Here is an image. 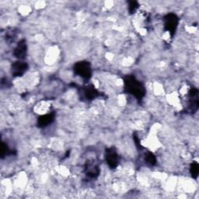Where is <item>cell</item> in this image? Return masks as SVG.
<instances>
[{"label":"cell","instance_id":"obj_1","mask_svg":"<svg viewBox=\"0 0 199 199\" xmlns=\"http://www.w3.org/2000/svg\"><path fill=\"white\" fill-rule=\"evenodd\" d=\"M51 103L48 100H41L37 103L35 106H34V111L37 114H40V115H45L48 114L49 112L50 109H51Z\"/></svg>","mask_w":199,"mask_h":199},{"label":"cell","instance_id":"obj_2","mask_svg":"<svg viewBox=\"0 0 199 199\" xmlns=\"http://www.w3.org/2000/svg\"><path fill=\"white\" fill-rule=\"evenodd\" d=\"M77 68L78 71H79V73L80 74V76H88L87 74H89V72H90V68H89L87 64H83V63H81L80 65H79V66H78Z\"/></svg>","mask_w":199,"mask_h":199},{"label":"cell","instance_id":"obj_3","mask_svg":"<svg viewBox=\"0 0 199 199\" xmlns=\"http://www.w3.org/2000/svg\"><path fill=\"white\" fill-rule=\"evenodd\" d=\"M26 68V64H24V63H17V64L15 65V67L13 68V71H14L17 75H18L21 73H23V72H25V69L24 68Z\"/></svg>","mask_w":199,"mask_h":199},{"label":"cell","instance_id":"obj_4","mask_svg":"<svg viewBox=\"0 0 199 199\" xmlns=\"http://www.w3.org/2000/svg\"><path fill=\"white\" fill-rule=\"evenodd\" d=\"M30 9L29 6H23L20 9V12H21V13L24 15H27V13H30Z\"/></svg>","mask_w":199,"mask_h":199}]
</instances>
